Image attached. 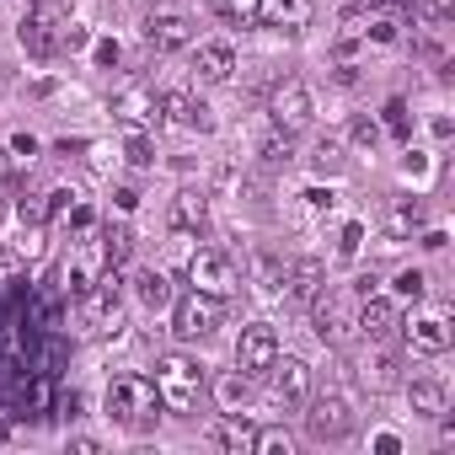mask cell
Returning <instances> with one entry per match:
<instances>
[{"mask_svg": "<svg viewBox=\"0 0 455 455\" xmlns=\"http://www.w3.org/2000/svg\"><path fill=\"white\" fill-rule=\"evenodd\" d=\"M156 407H161V391L145 375H118L108 386V418L124 423V428H150L156 423Z\"/></svg>", "mask_w": 455, "mask_h": 455, "instance_id": "6da1fadb", "label": "cell"}, {"mask_svg": "<svg viewBox=\"0 0 455 455\" xmlns=\"http://www.w3.org/2000/svg\"><path fill=\"white\" fill-rule=\"evenodd\" d=\"M22 49L33 54V60H54V54H65V33H70V12L65 6H54V0H38V6L22 17Z\"/></svg>", "mask_w": 455, "mask_h": 455, "instance_id": "7a4b0ae2", "label": "cell"}, {"mask_svg": "<svg viewBox=\"0 0 455 455\" xmlns=\"http://www.w3.org/2000/svg\"><path fill=\"white\" fill-rule=\"evenodd\" d=\"M156 391H161V407H172L177 418H188L204 396V370L182 354H166L161 370H156Z\"/></svg>", "mask_w": 455, "mask_h": 455, "instance_id": "3957f363", "label": "cell"}, {"mask_svg": "<svg viewBox=\"0 0 455 455\" xmlns=\"http://www.w3.org/2000/svg\"><path fill=\"white\" fill-rule=\"evenodd\" d=\"M311 113H316V102H311V86H306V81H279V86H274V97H268L274 129L300 134V129L311 124Z\"/></svg>", "mask_w": 455, "mask_h": 455, "instance_id": "277c9868", "label": "cell"}, {"mask_svg": "<svg viewBox=\"0 0 455 455\" xmlns=\"http://www.w3.org/2000/svg\"><path fill=\"white\" fill-rule=\"evenodd\" d=\"M220 316H225L220 295L188 290V295L177 300V311H172V332H177V338H209V332L220 327Z\"/></svg>", "mask_w": 455, "mask_h": 455, "instance_id": "5b68a950", "label": "cell"}, {"mask_svg": "<svg viewBox=\"0 0 455 455\" xmlns=\"http://www.w3.org/2000/svg\"><path fill=\"white\" fill-rule=\"evenodd\" d=\"M81 322H86V332H97V338H108V332L124 327V306H118V284H113V274L97 279V284L81 295Z\"/></svg>", "mask_w": 455, "mask_h": 455, "instance_id": "8992f818", "label": "cell"}, {"mask_svg": "<svg viewBox=\"0 0 455 455\" xmlns=\"http://www.w3.org/2000/svg\"><path fill=\"white\" fill-rule=\"evenodd\" d=\"M188 284L225 300V295L236 290V268H231V258H225V252H193L188 258Z\"/></svg>", "mask_w": 455, "mask_h": 455, "instance_id": "52a82bcc", "label": "cell"}, {"mask_svg": "<svg viewBox=\"0 0 455 455\" xmlns=\"http://www.w3.org/2000/svg\"><path fill=\"white\" fill-rule=\"evenodd\" d=\"M279 359V338H274V327L268 322H252V327H242V343H236V364L247 370V375H268V364Z\"/></svg>", "mask_w": 455, "mask_h": 455, "instance_id": "ba28073f", "label": "cell"}, {"mask_svg": "<svg viewBox=\"0 0 455 455\" xmlns=\"http://www.w3.org/2000/svg\"><path fill=\"white\" fill-rule=\"evenodd\" d=\"M145 44H150L156 54H177V49L193 44V22H188L182 12H156V17L145 22Z\"/></svg>", "mask_w": 455, "mask_h": 455, "instance_id": "9c48e42d", "label": "cell"}, {"mask_svg": "<svg viewBox=\"0 0 455 455\" xmlns=\"http://www.w3.org/2000/svg\"><path fill=\"white\" fill-rule=\"evenodd\" d=\"M306 428H311V439H343L354 428V412H348L343 396H322V402H311Z\"/></svg>", "mask_w": 455, "mask_h": 455, "instance_id": "30bf717a", "label": "cell"}, {"mask_svg": "<svg viewBox=\"0 0 455 455\" xmlns=\"http://www.w3.org/2000/svg\"><path fill=\"white\" fill-rule=\"evenodd\" d=\"M113 113H118L129 129H145V124H156V118H161V97H156V92H145V86H124V92L113 97Z\"/></svg>", "mask_w": 455, "mask_h": 455, "instance_id": "8fae6325", "label": "cell"}, {"mask_svg": "<svg viewBox=\"0 0 455 455\" xmlns=\"http://www.w3.org/2000/svg\"><path fill=\"white\" fill-rule=\"evenodd\" d=\"M268 375H274V396H279L284 407H290V402H300V396H306V386H311V364H306V359H295V354H290V359H274V364H268Z\"/></svg>", "mask_w": 455, "mask_h": 455, "instance_id": "7c38bea8", "label": "cell"}, {"mask_svg": "<svg viewBox=\"0 0 455 455\" xmlns=\"http://www.w3.org/2000/svg\"><path fill=\"white\" fill-rule=\"evenodd\" d=\"M370 343H380V338H391L396 327H402V316H396V306L391 300H380V295H364V306H359V322H354Z\"/></svg>", "mask_w": 455, "mask_h": 455, "instance_id": "4fadbf2b", "label": "cell"}, {"mask_svg": "<svg viewBox=\"0 0 455 455\" xmlns=\"http://www.w3.org/2000/svg\"><path fill=\"white\" fill-rule=\"evenodd\" d=\"M258 22H268L279 33H300L311 22V0H258Z\"/></svg>", "mask_w": 455, "mask_h": 455, "instance_id": "5bb4252c", "label": "cell"}, {"mask_svg": "<svg viewBox=\"0 0 455 455\" xmlns=\"http://www.w3.org/2000/svg\"><path fill=\"white\" fill-rule=\"evenodd\" d=\"M193 70H198V81H209V86H225V81H231V70H236V54H231V44H198V54H193Z\"/></svg>", "mask_w": 455, "mask_h": 455, "instance_id": "9a60e30c", "label": "cell"}, {"mask_svg": "<svg viewBox=\"0 0 455 455\" xmlns=\"http://www.w3.org/2000/svg\"><path fill=\"white\" fill-rule=\"evenodd\" d=\"M161 118L177 124V129H209V108L193 102L188 92H166V97H161Z\"/></svg>", "mask_w": 455, "mask_h": 455, "instance_id": "2e32d148", "label": "cell"}, {"mask_svg": "<svg viewBox=\"0 0 455 455\" xmlns=\"http://www.w3.org/2000/svg\"><path fill=\"white\" fill-rule=\"evenodd\" d=\"M407 343H412L418 354H444V348H450L444 316H412V322H407Z\"/></svg>", "mask_w": 455, "mask_h": 455, "instance_id": "e0dca14e", "label": "cell"}, {"mask_svg": "<svg viewBox=\"0 0 455 455\" xmlns=\"http://www.w3.org/2000/svg\"><path fill=\"white\" fill-rule=\"evenodd\" d=\"M311 322H316V338H322V343H338L343 327H348V322H343V300H338V295H316V300H311Z\"/></svg>", "mask_w": 455, "mask_h": 455, "instance_id": "ac0fdd59", "label": "cell"}, {"mask_svg": "<svg viewBox=\"0 0 455 455\" xmlns=\"http://www.w3.org/2000/svg\"><path fill=\"white\" fill-rule=\"evenodd\" d=\"M214 439H220V450H231V455H252V444H258V423H247V418H225L220 428H214Z\"/></svg>", "mask_w": 455, "mask_h": 455, "instance_id": "d6986e66", "label": "cell"}, {"mask_svg": "<svg viewBox=\"0 0 455 455\" xmlns=\"http://www.w3.org/2000/svg\"><path fill=\"white\" fill-rule=\"evenodd\" d=\"M412 412H423V418H444L450 412V391H444V380H412Z\"/></svg>", "mask_w": 455, "mask_h": 455, "instance_id": "ffe728a7", "label": "cell"}, {"mask_svg": "<svg viewBox=\"0 0 455 455\" xmlns=\"http://www.w3.org/2000/svg\"><path fill=\"white\" fill-rule=\"evenodd\" d=\"M284 284H290V295H295V300H316V295H322V263H311V258H306V263H295Z\"/></svg>", "mask_w": 455, "mask_h": 455, "instance_id": "44dd1931", "label": "cell"}, {"mask_svg": "<svg viewBox=\"0 0 455 455\" xmlns=\"http://www.w3.org/2000/svg\"><path fill=\"white\" fill-rule=\"evenodd\" d=\"M209 12L220 22H231V28H252L258 22V0H209Z\"/></svg>", "mask_w": 455, "mask_h": 455, "instance_id": "7402d4cb", "label": "cell"}, {"mask_svg": "<svg viewBox=\"0 0 455 455\" xmlns=\"http://www.w3.org/2000/svg\"><path fill=\"white\" fill-rule=\"evenodd\" d=\"M418 225H423V204H418V198H402V204L386 214V231H391V236H412Z\"/></svg>", "mask_w": 455, "mask_h": 455, "instance_id": "603a6c76", "label": "cell"}, {"mask_svg": "<svg viewBox=\"0 0 455 455\" xmlns=\"http://www.w3.org/2000/svg\"><path fill=\"white\" fill-rule=\"evenodd\" d=\"M134 290H140V300H145L150 311H161V306L172 300V279L156 274V268H150V274H134Z\"/></svg>", "mask_w": 455, "mask_h": 455, "instance_id": "cb8c5ba5", "label": "cell"}, {"mask_svg": "<svg viewBox=\"0 0 455 455\" xmlns=\"http://www.w3.org/2000/svg\"><path fill=\"white\" fill-rule=\"evenodd\" d=\"M129 252H134L129 225H108V236H102V263H108V268H118V263H129Z\"/></svg>", "mask_w": 455, "mask_h": 455, "instance_id": "d4e9b609", "label": "cell"}, {"mask_svg": "<svg viewBox=\"0 0 455 455\" xmlns=\"http://www.w3.org/2000/svg\"><path fill=\"white\" fill-rule=\"evenodd\" d=\"M172 225H177V231H198V225H204V198H198V193H177Z\"/></svg>", "mask_w": 455, "mask_h": 455, "instance_id": "484cf974", "label": "cell"}, {"mask_svg": "<svg viewBox=\"0 0 455 455\" xmlns=\"http://www.w3.org/2000/svg\"><path fill=\"white\" fill-rule=\"evenodd\" d=\"M214 396H220L225 407L247 402V370H231V375H220V380H214Z\"/></svg>", "mask_w": 455, "mask_h": 455, "instance_id": "4316f807", "label": "cell"}, {"mask_svg": "<svg viewBox=\"0 0 455 455\" xmlns=\"http://www.w3.org/2000/svg\"><path fill=\"white\" fill-rule=\"evenodd\" d=\"M258 455H290L295 450V439L284 434V428H258V444H252Z\"/></svg>", "mask_w": 455, "mask_h": 455, "instance_id": "83f0119b", "label": "cell"}, {"mask_svg": "<svg viewBox=\"0 0 455 455\" xmlns=\"http://www.w3.org/2000/svg\"><path fill=\"white\" fill-rule=\"evenodd\" d=\"M290 156H295V145H290V134H284V129L263 140V161H268V166H290Z\"/></svg>", "mask_w": 455, "mask_h": 455, "instance_id": "f1b7e54d", "label": "cell"}, {"mask_svg": "<svg viewBox=\"0 0 455 455\" xmlns=\"http://www.w3.org/2000/svg\"><path fill=\"white\" fill-rule=\"evenodd\" d=\"M364 386H370V391H391V386H396V359H375V364L364 370Z\"/></svg>", "mask_w": 455, "mask_h": 455, "instance_id": "f546056e", "label": "cell"}, {"mask_svg": "<svg viewBox=\"0 0 455 455\" xmlns=\"http://www.w3.org/2000/svg\"><path fill=\"white\" fill-rule=\"evenodd\" d=\"M124 156H129V166H150V161H156V156H150V140H145V134H129Z\"/></svg>", "mask_w": 455, "mask_h": 455, "instance_id": "4dcf8cb0", "label": "cell"}, {"mask_svg": "<svg viewBox=\"0 0 455 455\" xmlns=\"http://www.w3.org/2000/svg\"><path fill=\"white\" fill-rule=\"evenodd\" d=\"M316 166H322V172H338V166H343V145L322 140V145H316Z\"/></svg>", "mask_w": 455, "mask_h": 455, "instance_id": "1f68e13d", "label": "cell"}, {"mask_svg": "<svg viewBox=\"0 0 455 455\" xmlns=\"http://www.w3.org/2000/svg\"><path fill=\"white\" fill-rule=\"evenodd\" d=\"M17 214H22V225H44V220H49V204H44V198H22Z\"/></svg>", "mask_w": 455, "mask_h": 455, "instance_id": "d6a6232c", "label": "cell"}, {"mask_svg": "<svg viewBox=\"0 0 455 455\" xmlns=\"http://www.w3.org/2000/svg\"><path fill=\"white\" fill-rule=\"evenodd\" d=\"M396 295H407V300H423V274H418V268L396 274Z\"/></svg>", "mask_w": 455, "mask_h": 455, "instance_id": "836d02e7", "label": "cell"}, {"mask_svg": "<svg viewBox=\"0 0 455 455\" xmlns=\"http://www.w3.org/2000/svg\"><path fill=\"white\" fill-rule=\"evenodd\" d=\"M450 12H455V0H423V17H428L434 28H444V22H450Z\"/></svg>", "mask_w": 455, "mask_h": 455, "instance_id": "e575fe53", "label": "cell"}, {"mask_svg": "<svg viewBox=\"0 0 455 455\" xmlns=\"http://www.w3.org/2000/svg\"><path fill=\"white\" fill-rule=\"evenodd\" d=\"M359 242H364V225H343V242H338V252H343V258H354V252H359Z\"/></svg>", "mask_w": 455, "mask_h": 455, "instance_id": "d590c367", "label": "cell"}, {"mask_svg": "<svg viewBox=\"0 0 455 455\" xmlns=\"http://www.w3.org/2000/svg\"><path fill=\"white\" fill-rule=\"evenodd\" d=\"M386 124L391 134H407V102H386Z\"/></svg>", "mask_w": 455, "mask_h": 455, "instance_id": "8d00e7d4", "label": "cell"}, {"mask_svg": "<svg viewBox=\"0 0 455 455\" xmlns=\"http://www.w3.org/2000/svg\"><path fill=\"white\" fill-rule=\"evenodd\" d=\"M354 140H359V145H375V140H380V124H375V118H359V124H354Z\"/></svg>", "mask_w": 455, "mask_h": 455, "instance_id": "74e56055", "label": "cell"}, {"mask_svg": "<svg viewBox=\"0 0 455 455\" xmlns=\"http://www.w3.org/2000/svg\"><path fill=\"white\" fill-rule=\"evenodd\" d=\"M65 209H76V193H70V188L49 193V214H65Z\"/></svg>", "mask_w": 455, "mask_h": 455, "instance_id": "f35d334b", "label": "cell"}, {"mask_svg": "<svg viewBox=\"0 0 455 455\" xmlns=\"http://www.w3.org/2000/svg\"><path fill=\"white\" fill-rule=\"evenodd\" d=\"M22 263H28L22 252H6V247H0V274H22Z\"/></svg>", "mask_w": 455, "mask_h": 455, "instance_id": "ab89813d", "label": "cell"}, {"mask_svg": "<svg viewBox=\"0 0 455 455\" xmlns=\"http://www.w3.org/2000/svg\"><path fill=\"white\" fill-rule=\"evenodd\" d=\"M370 38H375V44H391V38H396V28H391V22H375V28H370Z\"/></svg>", "mask_w": 455, "mask_h": 455, "instance_id": "60d3db41", "label": "cell"}, {"mask_svg": "<svg viewBox=\"0 0 455 455\" xmlns=\"http://www.w3.org/2000/svg\"><path fill=\"white\" fill-rule=\"evenodd\" d=\"M97 65H118V44H97Z\"/></svg>", "mask_w": 455, "mask_h": 455, "instance_id": "b9f144b4", "label": "cell"}, {"mask_svg": "<svg viewBox=\"0 0 455 455\" xmlns=\"http://www.w3.org/2000/svg\"><path fill=\"white\" fill-rule=\"evenodd\" d=\"M12 150H17V156H33V150H38V140H33V134H17V140H12Z\"/></svg>", "mask_w": 455, "mask_h": 455, "instance_id": "7bdbcfd3", "label": "cell"}, {"mask_svg": "<svg viewBox=\"0 0 455 455\" xmlns=\"http://www.w3.org/2000/svg\"><path fill=\"white\" fill-rule=\"evenodd\" d=\"M113 198H118V209H134V204H140V193H134V188H118Z\"/></svg>", "mask_w": 455, "mask_h": 455, "instance_id": "ee69618b", "label": "cell"}, {"mask_svg": "<svg viewBox=\"0 0 455 455\" xmlns=\"http://www.w3.org/2000/svg\"><path fill=\"white\" fill-rule=\"evenodd\" d=\"M306 198H311V209H332V193H322V188H311Z\"/></svg>", "mask_w": 455, "mask_h": 455, "instance_id": "f6af8a7d", "label": "cell"}, {"mask_svg": "<svg viewBox=\"0 0 455 455\" xmlns=\"http://www.w3.org/2000/svg\"><path fill=\"white\" fill-rule=\"evenodd\" d=\"M375 450H380V455H396L402 444H396V434H380V439H375Z\"/></svg>", "mask_w": 455, "mask_h": 455, "instance_id": "bcb514c9", "label": "cell"}, {"mask_svg": "<svg viewBox=\"0 0 455 455\" xmlns=\"http://www.w3.org/2000/svg\"><path fill=\"white\" fill-rule=\"evenodd\" d=\"M370 6H402V0H370Z\"/></svg>", "mask_w": 455, "mask_h": 455, "instance_id": "7dc6e473", "label": "cell"}]
</instances>
